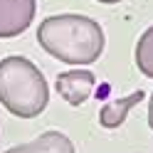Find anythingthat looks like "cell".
Segmentation results:
<instances>
[{"label":"cell","instance_id":"9","mask_svg":"<svg viewBox=\"0 0 153 153\" xmlns=\"http://www.w3.org/2000/svg\"><path fill=\"white\" fill-rule=\"evenodd\" d=\"M97 3H101V5H116V3H121V0H97Z\"/></svg>","mask_w":153,"mask_h":153},{"label":"cell","instance_id":"5","mask_svg":"<svg viewBox=\"0 0 153 153\" xmlns=\"http://www.w3.org/2000/svg\"><path fill=\"white\" fill-rule=\"evenodd\" d=\"M5 153H74V143L62 131H45L35 141L13 146Z\"/></svg>","mask_w":153,"mask_h":153},{"label":"cell","instance_id":"8","mask_svg":"<svg viewBox=\"0 0 153 153\" xmlns=\"http://www.w3.org/2000/svg\"><path fill=\"white\" fill-rule=\"evenodd\" d=\"M148 126L153 131V94H151V101H148Z\"/></svg>","mask_w":153,"mask_h":153},{"label":"cell","instance_id":"3","mask_svg":"<svg viewBox=\"0 0 153 153\" xmlns=\"http://www.w3.org/2000/svg\"><path fill=\"white\" fill-rule=\"evenodd\" d=\"M37 0H0V40H13L32 25Z\"/></svg>","mask_w":153,"mask_h":153},{"label":"cell","instance_id":"6","mask_svg":"<svg viewBox=\"0 0 153 153\" xmlns=\"http://www.w3.org/2000/svg\"><path fill=\"white\" fill-rule=\"evenodd\" d=\"M143 99H146V91L138 89V91L128 94V97L106 101V104L101 106V111H99V126H101V128H119V126H123L128 111L136 106V104H141Z\"/></svg>","mask_w":153,"mask_h":153},{"label":"cell","instance_id":"7","mask_svg":"<svg viewBox=\"0 0 153 153\" xmlns=\"http://www.w3.org/2000/svg\"><path fill=\"white\" fill-rule=\"evenodd\" d=\"M136 67L143 76L153 79V25L138 37L136 45Z\"/></svg>","mask_w":153,"mask_h":153},{"label":"cell","instance_id":"2","mask_svg":"<svg viewBox=\"0 0 153 153\" xmlns=\"http://www.w3.org/2000/svg\"><path fill=\"white\" fill-rule=\"evenodd\" d=\"M0 104L17 119L40 116L50 104V89L40 67L20 54L0 59Z\"/></svg>","mask_w":153,"mask_h":153},{"label":"cell","instance_id":"4","mask_svg":"<svg viewBox=\"0 0 153 153\" xmlns=\"http://www.w3.org/2000/svg\"><path fill=\"white\" fill-rule=\"evenodd\" d=\"M94 87H97V76H94L91 69H84V67H76V69L57 74V82H54L57 94L69 106H82L94 94Z\"/></svg>","mask_w":153,"mask_h":153},{"label":"cell","instance_id":"1","mask_svg":"<svg viewBox=\"0 0 153 153\" xmlns=\"http://www.w3.org/2000/svg\"><path fill=\"white\" fill-rule=\"evenodd\" d=\"M37 42L64 64H94L104 52V30L97 20L76 13L50 15L37 27Z\"/></svg>","mask_w":153,"mask_h":153}]
</instances>
